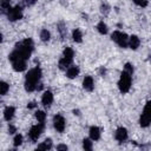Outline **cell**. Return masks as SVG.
I'll use <instances>...</instances> for the list:
<instances>
[{
  "label": "cell",
  "instance_id": "cell-1",
  "mask_svg": "<svg viewBox=\"0 0 151 151\" xmlns=\"http://www.w3.org/2000/svg\"><path fill=\"white\" fill-rule=\"evenodd\" d=\"M33 50H34V42L31 38H26L25 40L15 45V48L8 55V59L14 71L22 72L26 70L27 60L31 57Z\"/></svg>",
  "mask_w": 151,
  "mask_h": 151
},
{
  "label": "cell",
  "instance_id": "cell-2",
  "mask_svg": "<svg viewBox=\"0 0 151 151\" xmlns=\"http://www.w3.org/2000/svg\"><path fill=\"white\" fill-rule=\"evenodd\" d=\"M41 78V68L39 66H35L31 68L25 77V90L27 92H33L38 88V84Z\"/></svg>",
  "mask_w": 151,
  "mask_h": 151
},
{
  "label": "cell",
  "instance_id": "cell-3",
  "mask_svg": "<svg viewBox=\"0 0 151 151\" xmlns=\"http://www.w3.org/2000/svg\"><path fill=\"white\" fill-rule=\"evenodd\" d=\"M131 84H132V76L129 74L127 72L123 71L120 73L119 80H118V88L122 93H127L131 88Z\"/></svg>",
  "mask_w": 151,
  "mask_h": 151
},
{
  "label": "cell",
  "instance_id": "cell-4",
  "mask_svg": "<svg viewBox=\"0 0 151 151\" xmlns=\"http://www.w3.org/2000/svg\"><path fill=\"white\" fill-rule=\"evenodd\" d=\"M129 35L122 31H114L112 34H111V39L119 46V47H123V48H126L129 46Z\"/></svg>",
  "mask_w": 151,
  "mask_h": 151
},
{
  "label": "cell",
  "instance_id": "cell-5",
  "mask_svg": "<svg viewBox=\"0 0 151 151\" xmlns=\"http://www.w3.org/2000/svg\"><path fill=\"white\" fill-rule=\"evenodd\" d=\"M139 124L142 127H147L151 124V101H147L145 104L143 113L139 118Z\"/></svg>",
  "mask_w": 151,
  "mask_h": 151
},
{
  "label": "cell",
  "instance_id": "cell-6",
  "mask_svg": "<svg viewBox=\"0 0 151 151\" xmlns=\"http://www.w3.org/2000/svg\"><path fill=\"white\" fill-rule=\"evenodd\" d=\"M42 131H44V124H35V125H33L31 129H29V131H28V137H29V139L32 140V142H37L38 139H39V137L41 136V133H42Z\"/></svg>",
  "mask_w": 151,
  "mask_h": 151
},
{
  "label": "cell",
  "instance_id": "cell-7",
  "mask_svg": "<svg viewBox=\"0 0 151 151\" xmlns=\"http://www.w3.org/2000/svg\"><path fill=\"white\" fill-rule=\"evenodd\" d=\"M7 18L11 21H18L22 18V8L21 6H14L9 11H7Z\"/></svg>",
  "mask_w": 151,
  "mask_h": 151
},
{
  "label": "cell",
  "instance_id": "cell-8",
  "mask_svg": "<svg viewBox=\"0 0 151 151\" xmlns=\"http://www.w3.org/2000/svg\"><path fill=\"white\" fill-rule=\"evenodd\" d=\"M53 126L58 132H64L66 127V120L61 114H55L53 117Z\"/></svg>",
  "mask_w": 151,
  "mask_h": 151
},
{
  "label": "cell",
  "instance_id": "cell-9",
  "mask_svg": "<svg viewBox=\"0 0 151 151\" xmlns=\"http://www.w3.org/2000/svg\"><path fill=\"white\" fill-rule=\"evenodd\" d=\"M127 137H129L127 130H126L125 127H123V126L118 127V129L116 130V132H114V138H116V140L119 142V143H124V142L127 139Z\"/></svg>",
  "mask_w": 151,
  "mask_h": 151
},
{
  "label": "cell",
  "instance_id": "cell-10",
  "mask_svg": "<svg viewBox=\"0 0 151 151\" xmlns=\"http://www.w3.org/2000/svg\"><path fill=\"white\" fill-rule=\"evenodd\" d=\"M53 99H54L53 93L47 90V91H45V92L42 93V96H41V104H42L45 107H48V106L52 105Z\"/></svg>",
  "mask_w": 151,
  "mask_h": 151
},
{
  "label": "cell",
  "instance_id": "cell-11",
  "mask_svg": "<svg viewBox=\"0 0 151 151\" xmlns=\"http://www.w3.org/2000/svg\"><path fill=\"white\" fill-rule=\"evenodd\" d=\"M83 87H84L85 91H88V92L93 91V88H94V80H93V78L91 76H85L84 77V79H83Z\"/></svg>",
  "mask_w": 151,
  "mask_h": 151
},
{
  "label": "cell",
  "instance_id": "cell-12",
  "mask_svg": "<svg viewBox=\"0 0 151 151\" xmlns=\"http://www.w3.org/2000/svg\"><path fill=\"white\" fill-rule=\"evenodd\" d=\"M88 134H90V138H91L92 140L96 142V140H99V139H100L101 131H100V129H99L98 126L93 125V126L90 127V130H88Z\"/></svg>",
  "mask_w": 151,
  "mask_h": 151
},
{
  "label": "cell",
  "instance_id": "cell-13",
  "mask_svg": "<svg viewBox=\"0 0 151 151\" xmlns=\"http://www.w3.org/2000/svg\"><path fill=\"white\" fill-rule=\"evenodd\" d=\"M79 72H80L79 67L76 66V65H72V66H70V67L66 70V77H67L68 79H74V78H77V77L79 76Z\"/></svg>",
  "mask_w": 151,
  "mask_h": 151
},
{
  "label": "cell",
  "instance_id": "cell-14",
  "mask_svg": "<svg viewBox=\"0 0 151 151\" xmlns=\"http://www.w3.org/2000/svg\"><path fill=\"white\" fill-rule=\"evenodd\" d=\"M14 114H15V109H14L13 106H7V107H5V110H4V118H5V120L11 122V120L13 119Z\"/></svg>",
  "mask_w": 151,
  "mask_h": 151
},
{
  "label": "cell",
  "instance_id": "cell-15",
  "mask_svg": "<svg viewBox=\"0 0 151 151\" xmlns=\"http://www.w3.org/2000/svg\"><path fill=\"white\" fill-rule=\"evenodd\" d=\"M51 147H52V139L48 138V139H45L42 143H40L37 146L35 151H48Z\"/></svg>",
  "mask_w": 151,
  "mask_h": 151
},
{
  "label": "cell",
  "instance_id": "cell-16",
  "mask_svg": "<svg viewBox=\"0 0 151 151\" xmlns=\"http://www.w3.org/2000/svg\"><path fill=\"white\" fill-rule=\"evenodd\" d=\"M140 45V39L137 35H131L129 38V47L131 50H137Z\"/></svg>",
  "mask_w": 151,
  "mask_h": 151
},
{
  "label": "cell",
  "instance_id": "cell-17",
  "mask_svg": "<svg viewBox=\"0 0 151 151\" xmlns=\"http://www.w3.org/2000/svg\"><path fill=\"white\" fill-rule=\"evenodd\" d=\"M73 57H74V52H73V50H72L71 47H68V46L65 47L64 51H63V58L73 61Z\"/></svg>",
  "mask_w": 151,
  "mask_h": 151
},
{
  "label": "cell",
  "instance_id": "cell-18",
  "mask_svg": "<svg viewBox=\"0 0 151 151\" xmlns=\"http://www.w3.org/2000/svg\"><path fill=\"white\" fill-rule=\"evenodd\" d=\"M58 66H59V68L60 70H67L70 66H72V61L71 60H67V59H65V58H60V60H59V63H58Z\"/></svg>",
  "mask_w": 151,
  "mask_h": 151
},
{
  "label": "cell",
  "instance_id": "cell-19",
  "mask_svg": "<svg viewBox=\"0 0 151 151\" xmlns=\"http://www.w3.org/2000/svg\"><path fill=\"white\" fill-rule=\"evenodd\" d=\"M83 149L84 151H92L93 150V140L91 138L83 139Z\"/></svg>",
  "mask_w": 151,
  "mask_h": 151
},
{
  "label": "cell",
  "instance_id": "cell-20",
  "mask_svg": "<svg viewBox=\"0 0 151 151\" xmlns=\"http://www.w3.org/2000/svg\"><path fill=\"white\" fill-rule=\"evenodd\" d=\"M72 39L76 42H81L83 41V33L79 28H74L72 32Z\"/></svg>",
  "mask_w": 151,
  "mask_h": 151
},
{
  "label": "cell",
  "instance_id": "cell-21",
  "mask_svg": "<svg viewBox=\"0 0 151 151\" xmlns=\"http://www.w3.org/2000/svg\"><path fill=\"white\" fill-rule=\"evenodd\" d=\"M40 40L41 41H44V42H47L50 39H51V33H50V31H47L46 28H42L41 31H40Z\"/></svg>",
  "mask_w": 151,
  "mask_h": 151
},
{
  "label": "cell",
  "instance_id": "cell-22",
  "mask_svg": "<svg viewBox=\"0 0 151 151\" xmlns=\"http://www.w3.org/2000/svg\"><path fill=\"white\" fill-rule=\"evenodd\" d=\"M35 118H37V120H38L39 124H45L46 113H45L44 111H41V110H38V111L35 112Z\"/></svg>",
  "mask_w": 151,
  "mask_h": 151
},
{
  "label": "cell",
  "instance_id": "cell-23",
  "mask_svg": "<svg viewBox=\"0 0 151 151\" xmlns=\"http://www.w3.org/2000/svg\"><path fill=\"white\" fill-rule=\"evenodd\" d=\"M97 31H98L100 34H103V35L106 34L107 31H109V29H107V25H106L104 21H99V22L97 24Z\"/></svg>",
  "mask_w": 151,
  "mask_h": 151
},
{
  "label": "cell",
  "instance_id": "cell-24",
  "mask_svg": "<svg viewBox=\"0 0 151 151\" xmlns=\"http://www.w3.org/2000/svg\"><path fill=\"white\" fill-rule=\"evenodd\" d=\"M9 90V85L6 83V81H1L0 83V93L1 96H5Z\"/></svg>",
  "mask_w": 151,
  "mask_h": 151
},
{
  "label": "cell",
  "instance_id": "cell-25",
  "mask_svg": "<svg viewBox=\"0 0 151 151\" xmlns=\"http://www.w3.org/2000/svg\"><path fill=\"white\" fill-rule=\"evenodd\" d=\"M22 140H24L22 136L18 133V134H15L14 138H13V145H14L15 147H18V146H20V145L22 144Z\"/></svg>",
  "mask_w": 151,
  "mask_h": 151
},
{
  "label": "cell",
  "instance_id": "cell-26",
  "mask_svg": "<svg viewBox=\"0 0 151 151\" xmlns=\"http://www.w3.org/2000/svg\"><path fill=\"white\" fill-rule=\"evenodd\" d=\"M124 71L132 76V74H133V71H134V70H133V65H132V64H130V63H126V64H125V66H124Z\"/></svg>",
  "mask_w": 151,
  "mask_h": 151
},
{
  "label": "cell",
  "instance_id": "cell-27",
  "mask_svg": "<svg viewBox=\"0 0 151 151\" xmlns=\"http://www.w3.org/2000/svg\"><path fill=\"white\" fill-rule=\"evenodd\" d=\"M110 9H111V7H110L106 2H104V4H101V5H100V11H101V13L107 14V13L110 12Z\"/></svg>",
  "mask_w": 151,
  "mask_h": 151
},
{
  "label": "cell",
  "instance_id": "cell-28",
  "mask_svg": "<svg viewBox=\"0 0 151 151\" xmlns=\"http://www.w3.org/2000/svg\"><path fill=\"white\" fill-rule=\"evenodd\" d=\"M0 6H1V9H4V11H9L12 7H11V5H9V2L8 1H1V4H0Z\"/></svg>",
  "mask_w": 151,
  "mask_h": 151
},
{
  "label": "cell",
  "instance_id": "cell-29",
  "mask_svg": "<svg viewBox=\"0 0 151 151\" xmlns=\"http://www.w3.org/2000/svg\"><path fill=\"white\" fill-rule=\"evenodd\" d=\"M134 4L139 7H146L147 6V1H138V0H134Z\"/></svg>",
  "mask_w": 151,
  "mask_h": 151
},
{
  "label": "cell",
  "instance_id": "cell-30",
  "mask_svg": "<svg viewBox=\"0 0 151 151\" xmlns=\"http://www.w3.org/2000/svg\"><path fill=\"white\" fill-rule=\"evenodd\" d=\"M57 151H67V146L65 144H59L57 146Z\"/></svg>",
  "mask_w": 151,
  "mask_h": 151
},
{
  "label": "cell",
  "instance_id": "cell-31",
  "mask_svg": "<svg viewBox=\"0 0 151 151\" xmlns=\"http://www.w3.org/2000/svg\"><path fill=\"white\" fill-rule=\"evenodd\" d=\"M8 132H9L11 134H13L14 132H17V129H15V126H13L12 124H9V125H8Z\"/></svg>",
  "mask_w": 151,
  "mask_h": 151
},
{
  "label": "cell",
  "instance_id": "cell-32",
  "mask_svg": "<svg viewBox=\"0 0 151 151\" xmlns=\"http://www.w3.org/2000/svg\"><path fill=\"white\" fill-rule=\"evenodd\" d=\"M35 106H37V105H35V103H34V101H32V103H29V104L27 105V107H28V109H34Z\"/></svg>",
  "mask_w": 151,
  "mask_h": 151
},
{
  "label": "cell",
  "instance_id": "cell-33",
  "mask_svg": "<svg viewBox=\"0 0 151 151\" xmlns=\"http://www.w3.org/2000/svg\"><path fill=\"white\" fill-rule=\"evenodd\" d=\"M11 151H15V150H11Z\"/></svg>",
  "mask_w": 151,
  "mask_h": 151
}]
</instances>
